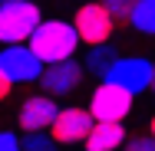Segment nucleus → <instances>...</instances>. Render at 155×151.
Returning <instances> with one entry per match:
<instances>
[{
	"label": "nucleus",
	"instance_id": "obj_4",
	"mask_svg": "<svg viewBox=\"0 0 155 151\" xmlns=\"http://www.w3.org/2000/svg\"><path fill=\"white\" fill-rule=\"evenodd\" d=\"M73 27H76V33H79V39L93 49V46H106V43H112L116 20L109 17L106 0H93V3H83V7L76 10Z\"/></svg>",
	"mask_w": 155,
	"mask_h": 151
},
{
	"label": "nucleus",
	"instance_id": "obj_10",
	"mask_svg": "<svg viewBox=\"0 0 155 151\" xmlns=\"http://www.w3.org/2000/svg\"><path fill=\"white\" fill-rule=\"evenodd\" d=\"M125 145V125H102L96 121L89 138H86V151H122Z\"/></svg>",
	"mask_w": 155,
	"mask_h": 151
},
{
	"label": "nucleus",
	"instance_id": "obj_2",
	"mask_svg": "<svg viewBox=\"0 0 155 151\" xmlns=\"http://www.w3.org/2000/svg\"><path fill=\"white\" fill-rule=\"evenodd\" d=\"M43 23V10L33 0H0V49L27 46Z\"/></svg>",
	"mask_w": 155,
	"mask_h": 151
},
{
	"label": "nucleus",
	"instance_id": "obj_18",
	"mask_svg": "<svg viewBox=\"0 0 155 151\" xmlns=\"http://www.w3.org/2000/svg\"><path fill=\"white\" fill-rule=\"evenodd\" d=\"M149 135L155 138V115H152V121H149Z\"/></svg>",
	"mask_w": 155,
	"mask_h": 151
},
{
	"label": "nucleus",
	"instance_id": "obj_12",
	"mask_svg": "<svg viewBox=\"0 0 155 151\" xmlns=\"http://www.w3.org/2000/svg\"><path fill=\"white\" fill-rule=\"evenodd\" d=\"M129 27L142 36H155V0H132Z\"/></svg>",
	"mask_w": 155,
	"mask_h": 151
},
{
	"label": "nucleus",
	"instance_id": "obj_3",
	"mask_svg": "<svg viewBox=\"0 0 155 151\" xmlns=\"http://www.w3.org/2000/svg\"><path fill=\"white\" fill-rule=\"evenodd\" d=\"M89 115L93 121H102V125H122L129 115H132V109H135V95L132 92L119 89V86H112V82H99L89 95Z\"/></svg>",
	"mask_w": 155,
	"mask_h": 151
},
{
	"label": "nucleus",
	"instance_id": "obj_5",
	"mask_svg": "<svg viewBox=\"0 0 155 151\" xmlns=\"http://www.w3.org/2000/svg\"><path fill=\"white\" fill-rule=\"evenodd\" d=\"M152 76H155V62L152 59H145V56H119L116 66L109 69L106 82L132 92V95H142V92L152 89Z\"/></svg>",
	"mask_w": 155,
	"mask_h": 151
},
{
	"label": "nucleus",
	"instance_id": "obj_11",
	"mask_svg": "<svg viewBox=\"0 0 155 151\" xmlns=\"http://www.w3.org/2000/svg\"><path fill=\"white\" fill-rule=\"evenodd\" d=\"M116 59H119V53H116L112 43H106V46H93V49L86 53V59H83L86 76H96L99 82H106V76H109V69L116 66Z\"/></svg>",
	"mask_w": 155,
	"mask_h": 151
},
{
	"label": "nucleus",
	"instance_id": "obj_19",
	"mask_svg": "<svg viewBox=\"0 0 155 151\" xmlns=\"http://www.w3.org/2000/svg\"><path fill=\"white\" fill-rule=\"evenodd\" d=\"M149 92H155V76H152V89H149Z\"/></svg>",
	"mask_w": 155,
	"mask_h": 151
},
{
	"label": "nucleus",
	"instance_id": "obj_14",
	"mask_svg": "<svg viewBox=\"0 0 155 151\" xmlns=\"http://www.w3.org/2000/svg\"><path fill=\"white\" fill-rule=\"evenodd\" d=\"M106 10H109V17L116 20V27L125 23L129 27V17H132V0H106Z\"/></svg>",
	"mask_w": 155,
	"mask_h": 151
},
{
	"label": "nucleus",
	"instance_id": "obj_17",
	"mask_svg": "<svg viewBox=\"0 0 155 151\" xmlns=\"http://www.w3.org/2000/svg\"><path fill=\"white\" fill-rule=\"evenodd\" d=\"M10 92H13V82H10L7 76H0V102H7V99H10Z\"/></svg>",
	"mask_w": 155,
	"mask_h": 151
},
{
	"label": "nucleus",
	"instance_id": "obj_6",
	"mask_svg": "<svg viewBox=\"0 0 155 151\" xmlns=\"http://www.w3.org/2000/svg\"><path fill=\"white\" fill-rule=\"evenodd\" d=\"M43 72H46V66L36 59L30 46H3L0 49V76H7L13 86L40 82Z\"/></svg>",
	"mask_w": 155,
	"mask_h": 151
},
{
	"label": "nucleus",
	"instance_id": "obj_7",
	"mask_svg": "<svg viewBox=\"0 0 155 151\" xmlns=\"http://www.w3.org/2000/svg\"><path fill=\"white\" fill-rule=\"evenodd\" d=\"M56 115H60L56 99L36 92V95H30V99L20 102V109H17V125L23 128V135H36V131H50L53 121H56Z\"/></svg>",
	"mask_w": 155,
	"mask_h": 151
},
{
	"label": "nucleus",
	"instance_id": "obj_15",
	"mask_svg": "<svg viewBox=\"0 0 155 151\" xmlns=\"http://www.w3.org/2000/svg\"><path fill=\"white\" fill-rule=\"evenodd\" d=\"M122 151H155V138L152 135H132L122 145Z\"/></svg>",
	"mask_w": 155,
	"mask_h": 151
},
{
	"label": "nucleus",
	"instance_id": "obj_8",
	"mask_svg": "<svg viewBox=\"0 0 155 151\" xmlns=\"http://www.w3.org/2000/svg\"><path fill=\"white\" fill-rule=\"evenodd\" d=\"M83 79H86V66L79 59H66V62H56V66H46V72L40 79V89L50 99H63V95H73L79 89Z\"/></svg>",
	"mask_w": 155,
	"mask_h": 151
},
{
	"label": "nucleus",
	"instance_id": "obj_13",
	"mask_svg": "<svg viewBox=\"0 0 155 151\" xmlns=\"http://www.w3.org/2000/svg\"><path fill=\"white\" fill-rule=\"evenodd\" d=\"M60 145L53 141L50 131H36V135H23V151H56Z\"/></svg>",
	"mask_w": 155,
	"mask_h": 151
},
{
	"label": "nucleus",
	"instance_id": "obj_1",
	"mask_svg": "<svg viewBox=\"0 0 155 151\" xmlns=\"http://www.w3.org/2000/svg\"><path fill=\"white\" fill-rule=\"evenodd\" d=\"M79 33L73 27V20H60V17H50L40 23V30L33 33V39L27 43L36 59L43 66H56V62L76 59V49H79Z\"/></svg>",
	"mask_w": 155,
	"mask_h": 151
},
{
	"label": "nucleus",
	"instance_id": "obj_16",
	"mask_svg": "<svg viewBox=\"0 0 155 151\" xmlns=\"http://www.w3.org/2000/svg\"><path fill=\"white\" fill-rule=\"evenodd\" d=\"M0 151H23V138L17 131H0Z\"/></svg>",
	"mask_w": 155,
	"mask_h": 151
},
{
	"label": "nucleus",
	"instance_id": "obj_9",
	"mask_svg": "<svg viewBox=\"0 0 155 151\" xmlns=\"http://www.w3.org/2000/svg\"><path fill=\"white\" fill-rule=\"evenodd\" d=\"M93 125H96V121H93V115H89V109L69 105V109H60V115H56V121H53L50 135H53L56 145H76V141L86 145Z\"/></svg>",
	"mask_w": 155,
	"mask_h": 151
}]
</instances>
